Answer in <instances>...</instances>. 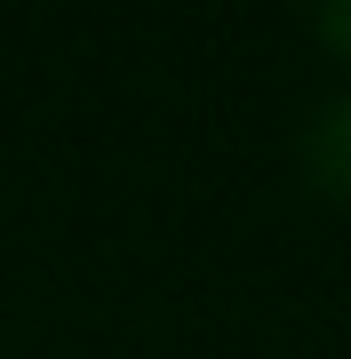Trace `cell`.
Returning <instances> with one entry per match:
<instances>
[{
	"mask_svg": "<svg viewBox=\"0 0 351 359\" xmlns=\"http://www.w3.org/2000/svg\"><path fill=\"white\" fill-rule=\"evenodd\" d=\"M312 25H319V48L351 72V0H312Z\"/></svg>",
	"mask_w": 351,
	"mask_h": 359,
	"instance_id": "2",
	"label": "cell"
},
{
	"mask_svg": "<svg viewBox=\"0 0 351 359\" xmlns=\"http://www.w3.org/2000/svg\"><path fill=\"white\" fill-rule=\"evenodd\" d=\"M303 176L327 200H351V88L303 120Z\"/></svg>",
	"mask_w": 351,
	"mask_h": 359,
	"instance_id": "1",
	"label": "cell"
}]
</instances>
